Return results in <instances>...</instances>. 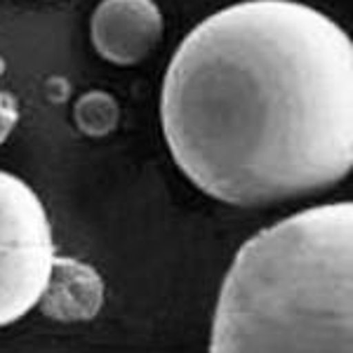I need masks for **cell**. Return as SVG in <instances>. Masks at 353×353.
I'll use <instances>...</instances> for the list:
<instances>
[{
	"mask_svg": "<svg viewBox=\"0 0 353 353\" xmlns=\"http://www.w3.org/2000/svg\"><path fill=\"white\" fill-rule=\"evenodd\" d=\"M174 163L210 198L264 208L353 165V43L297 0H243L176 48L161 94Z\"/></svg>",
	"mask_w": 353,
	"mask_h": 353,
	"instance_id": "cell-1",
	"label": "cell"
},
{
	"mask_svg": "<svg viewBox=\"0 0 353 353\" xmlns=\"http://www.w3.org/2000/svg\"><path fill=\"white\" fill-rule=\"evenodd\" d=\"M210 351H353L349 201L301 210L238 250L217 299Z\"/></svg>",
	"mask_w": 353,
	"mask_h": 353,
	"instance_id": "cell-2",
	"label": "cell"
},
{
	"mask_svg": "<svg viewBox=\"0 0 353 353\" xmlns=\"http://www.w3.org/2000/svg\"><path fill=\"white\" fill-rule=\"evenodd\" d=\"M54 264L52 226L38 193L0 170V327L38 306Z\"/></svg>",
	"mask_w": 353,
	"mask_h": 353,
	"instance_id": "cell-3",
	"label": "cell"
},
{
	"mask_svg": "<svg viewBox=\"0 0 353 353\" xmlns=\"http://www.w3.org/2000/svg\"><path fill=\"white\" fill-rule=\"evenodd\" d=\"M92 45L106 61L134 66L163 38V14L153 0H101L92 14Z\"/></svg>",
	"mask_w": 353,
	"mask_h": 353,
	"instance_id": "cell-4",
	"label": "cell"
},
{
	"mask_svg": "<svg viewBox=\"0 0 353 353\" xmlns=\"http://www.w3.org/2000/svg\"><path fill=\"white\" fill-rule=\"evenodd\" d=\"M101 278L92 266L71 257H54L48 288L38 304L57 321H88L101 309Z\"/></svg>",
	"mask_w": 353,
	"mask_h": 353,
	"instance_id": "cell-5",
	"label": "cell"
},
{
	"mask_svg": "<svg viewBox=\"0 0 353 353\" xmlns=\"http://www.w3.org/2000/svg\"><path fill=\"white\" fill-rule=\"evenodd\" d=\"M76 121L83 132L101 137L111 132L118 121V106L111 94L106 92H88L76 104Z\"/></svg>",
	"mask_w": 353,
	"mask_h": 353,
	"instance_id": "cell-6",
	"label": "cell"
},
{
	"mask_svg": "<svg viewBox=\"0 0 353 353\" xmlns=\"http://www.w3.org/2000/svg\"><path fill=\"white\" fill-rule=\"evenodd\" d=\"M5 104H8V99L5 97H0V141L5 139V134L10 132V128H12L14 118H17V111L12 109L10 113H5Z\"/></svg>",
	"mask_w": 353,
	"mask_h": 353,
	"instance_id": "cell-7",
	"label": "cell"
}]
</instances>
